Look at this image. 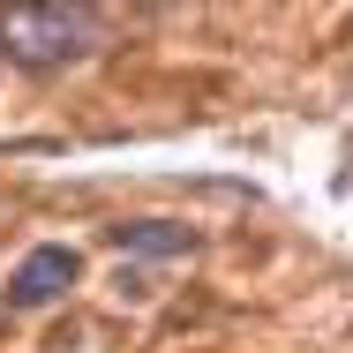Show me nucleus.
<instances>
[{
	"label": "nucleus",
	"instance_id": "1",
	"mask_svg": "<svg viewBox=\"0 0 353 353\" xmlns=\"http://www.w3.org/2000/svg\"><path fill=\"white\" fill-rule=\"evenodd\" d=\"M98 46V8L90 0H8L0 8V53L15 68H61Z\"/></svg>",
	"mask_w": 353,
	"mask_h": 353
},
{
	"label": "nucleus",
	"instance_id": "2",
	"mask_svg": "<svg viewBox=\"0 0 353 353\" xmlns=\"http://www.w3.org/2000/svg\"><path fill=\"white\" fill-rule=\"evenodd\" d=\"M75 271H83V256L75 248H61V241H46V248H30L23 263H15V279H8V308H53L61 293L75 285Z\"/></svg>",
	"mask_w": 353,
	"mask_h": 353
},
{
	"label": "nucleus",
	"instance_id": "3",
	"mask_svg": "<svg viewBox=\"0 0 353 353\" xmlns=\"http://www.w3.org/2000/svg\"><path fill=\"white\" fill-rule=\"evenodd\" d=\"M113 241H121L128 256H188V248H196V233L173 225V218H128V225H113Z\"/></svg>",
	"mask_w": 353,
	"mask_h": 353
}]
</instances>
